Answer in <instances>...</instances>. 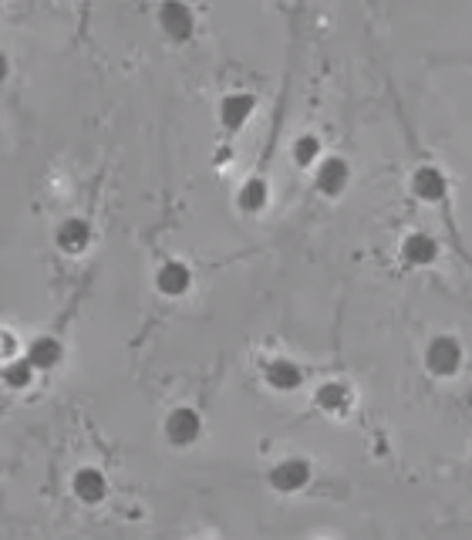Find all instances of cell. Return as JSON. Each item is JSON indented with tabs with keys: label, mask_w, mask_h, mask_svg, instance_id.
Listing matches in <instances>:
<instances>
[{
	"label": "cell",
	"mask_w": 472,
	"mask_h": 540,
	"mask_svg": "<svg viewBox=\"0 0 472 540\" xmlns=\"http://www.w3.org/2000/svg\"><path fill=\"white\" fill-rule=\"evenodd\" d=\"M462 365H466V345L449 335V331H439V335H432L425 341L422 348V368L429 372L432 378H456L462 372Z\"/></svg>",
	"instance_id": "cell-1"
},
{
	"label": "cell",
	"mask_w": 472,
	"mask_h": 540,
	"mask_svg": "<svg viewBox=\"0 0 472 540\" xmlns=\"http://www.w3.org/2000/svg\"><path fill=\"white\" fill-rule=\"evenodd\" d=\"M311 480H314V466L304 456H284L267 470V486L274 493H284V497H294V493L307 490Z\"/></svg>",
	"instance_id": "cell-2"
},
{
	"label": "cell",
	"mask_w": 472,
	"mask_h": 540,
	"mask_svg": "<svg viewBox=\"0 0 472 540\" xmlns=\"http://www.w3.org/2000/svg\"><path fill=\"white\" fill-rule=\"evenodd\" d=\"M408 193L425 206H442L449 200V173L435 162H419L408 176Z\"/></svg>",
	"instance_id": "cell-3"
},
{
	"label": "cell",
	"mask_w": 472,
	"mask_h": 540,
	"mask_svg": "<svg viewBox=\"0 0 472 540\" xmlns=\"http://www.w3.org/2000/svg\"><path fill=\"white\" fill-rule=\"evenodd\" d=\"M203 412L196 409V405H176V409L169 412L166 422H162V432H166V443L176 446V449H189L196 446L199 439H203Z\"/></svg>",
	"instance_id": "cell-4"
},
{
	"label": "cell",
	"mask_w": 472,
	"mask_h": 540,
	"mask_svg": "<svg viewBox=\"0 0 472 540\" xmlns=\"http://www.w3.org/2000/svg\"><path fill=\"white\" fill-rule=\"evenodd\" d=\"M156 27L162 31V38L172 41V44H186L196 38V7L189 4H179V0H169L156 11Z\"/></svg>",
	"instance_id": "cell-5"
},
{
	"label": "cell",
	"mask_w": 472,
	"mask_h": 540,
	"mask_svg": "<svg viewBox=\"0 0 472 540\" xmlns=\"http://www.w3.org/2000/svg\"><path fill=\"white\" fill-rule=\"evenodd\" d=\"M398 257H402V264L412 270L435 267L442 260V243L429 230H408L402 243H398Z\"/></svg>",
	"instance_id": "cell-6"
},
{
	"label": "cell",
	"mask_w": 472,
	"mask_h": 540,
	"mask_svg": "<svg viewBox=\"0 0 472 540\" xmlns=\"http://www.w3.org/2000/svg\"><path fill=\"white\" fill-rule=\"evenodd\" d=\"M311 179H314V189L324 196V200H341L351 186V162L344 156H324L317 162Z\"/></svg>",
	"instance_id": "cell-7"
},
{
	"label": "cell",
	"mask_w": 472,
	"mask_h": 540,
	"mask_svg": "<svg viewBox=\"0 0 472 540\" xmlns=\"http://www.w3.org/2000/svg\"><path fill=\"white\" fill-rule=\"evenodd\" d=\"M54 243H58L61 254L81 257L95 243L92 220H85V216H65V220L58 223V230H54Z\"/></svg>",
	"instance_id": "cell-8"
},
{
	"label": "cell",
	"mask_w": 472,
	"mask_h": 540,
	"mask_svg": "<svg viewBox=\"0 0 472 540\" xmlns=\"http://www.w3.org/2000/svg\"><path fill=\"white\" fill-rule=\"evenodd\" d=\"M257 95L253 92H230V95H223V102H220V125H223V132L226 135H236V132H243L250 125V119L257 115Z\"/></svg>",
	"instance_id": "cell-9"
},
{
	"label": "cell",
	"mask_w": 472,
	"mask_h": 540,
	"mask_svg": "<svg viewBox=\"0 0 472 540\" xmlns=\"http://www.w3.org/2000/svg\"><path fill=\"white\" fill-rule=\"evenodd\" d=\"M314 405L331 419H344L354 409V389L344 378H328L314 389Z\"/></svg>",
	"instance_id": "cell-10"
},
{
	"label": "cell",
	"mask_w": 472,
	"mask_h": 540,
	"mask_svg": "<svg viewBox=\"0 0 472 540\" xmlns=\"http://www.w3.org/2000/svg\"><path fill=\"white\" fill-rule=\"evenodd\" d=\"M152 284H156V291L162 297H186L189 291H193V267L186 264V260H162L156 277H152Z\"/></svg>",
	"instance_id": "cell-11"
},
{
	"label": "cell",
	"mask_w": 472,
	"mask_h": 540,
	"mask_svg": "<svg viewBox=\"0 0 472 540\" xmlns=\"http://www.w3.org/2000/svg\"><path fill=\"white\" fill-rule=\"evenodd\" d=\"M263 382L270 385L274 392H297V389H304V382H307V372L301 365L294 362V358H287V355H277V358H270L267 365H263Z\"/></svg>",
	"instance_id": "cell-12"
},
{
	"label": "cell",
	"mask_w": 472,
	"mask_h": 540,
	"mask_svg": "<svg viewBox=\"0 0 472 540\" xmlns=\"http://www.w3.org/2000/svg\"><path fill=\"white\" fill-rule=\"evenodd\" d=\"M71 493H75L78 503L85 507H98L108 497V476L98 470V466H78L71 473Z\"/></svg>",
	"instance_id": "cell-13"
},
{
	"label": "cell",
	"mask_w": 472,
	"mask_h": 540,
	"mask_svg": "<svg viewBox=\"0 0 472 540\" xmlns=\"http://www.w3.org/2000/svg\"><path fill=\"white\" fill-rule=\"evenodd\" d=\"M24 358L34 365V372H54V368L65 362V345H61V338H54V335H38L27 341Z\"/></svg>",
	"instance_id": "cell-14"
},
{
	"label": "cell",
	"mask_w": 472,
	"mask_h": 540,
	"mask_svg": "<svg viewBox=\"0 0 472 540\" xmlns=\"http://www.w3.org/2000/svg\"><path fill=\"white\" fill-rule=\"evenodd\" d=\"M270 206V183L263 176H247L236 189V210L247 213V216H260Z\"/></svg>",
	"instance_id": "cell-15"
},
{
	"label": "cell",
	"mask_w": 472,
	"mask_h": 540,
	"mask_svg": "<svg viewBox=\"0 0 472 540\" xmlns=\"http://www.w3.org/2000/svg\"><path fill=\"white\" fill-rule=\"evenodd\" d=\"M324 156H328V152H324V139L317 132H301L290 142V162H294L301 173H314L317 162Z\"/></svg>",
	"instance_id": "cell-16"
},
{
	"label": "cell",
	"mask_w": 472,
	"mask_h": 540,
	"mask_svg": "<svg viewBox=\"0 0 472 540\" xmlns=\"http://www.w3.org/2000/svg\"><path fill=\"white\" fill-rule=\"evenodd\" d=\"M34 375H38V372H34V365L27 362L24 355L14 358V362H7L4 368H0V378H4V385H7V389H17V392L27 389V385L34 382Z\"/></svg>",
	"instance_id": "cell-17"
},
{
	"label": "cell",
	"mask_w": 472,
	"mask_h": 540,
	"mask_svg": "<svg viewBox=\"0 0 472 540\" xmlns=\"http://www.w3.org/2000/svg\"><path fill=\"white\" fill-rule=\"evenodd\" d=\"M17 351H21V341H17L11 331L0 328V362L7 365V362H14V358H21Z\"/></svg>",
	"instance_id": "cell-18"
},
{
	"label": "cell",
	"mask_w": 472,
	"mask_h": 540,
	"mask_svg": "<svg viewBox=\"0 0 472 540\" xmlns=\"http://www.w3.org/2000/svg\"><path fill=\"white\" fill-rule=\"evenodd\" d=\"M11 78V58H7V51H0V85Z\"/></svg>",
	"instance_id": "cell-19"
},
{
	"label": "cell",
	"mask_w": 472,
	"mask_h": 540,
	"mask_svg": "<svg viewBox=\"0 0 472 540\" xmlns=\"http://www.w3.org/2000/svg\"><path fill=\"white\" fill-rule=\"evenodd\" d=\"M469 470H472V456H469Z\"/></svg>",
	"instance_id": "cell-20"
}]
</instances>
